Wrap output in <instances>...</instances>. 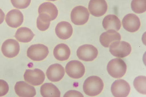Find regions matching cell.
Returning <instances> with one entry per match:
<instances>
[{
    "mask_svg": "<svg viewBox=\"0 0 146 97\" xmlns=\"http://www.w3.org/2000/svg\"><path fill=\"white\" fill-rule=\"evenodd\" d=\"M15 36L19 42L27 43L32 40L35 34L29 28L21 27L17 30Z\"/></svg>",
    "mask_w": 146,
    "mask_h": 97,
    "instance_id": "20",
    "label": "cell"
},
{
    "mask_svg": "<svg viewBox=\"0 0 146 97\" xmlns=\"http://www.w3.org/2000/svg\"><path fill=\"white\" fill-rule=\"evenodd\" d=\"M65 74L64 67L60 64L56 63L50 66L47 70L46 75L48 80L52 82H57L63 79Z\"/></svg>",
    "mask_w": 146,
    "mask_h": 97,
    "instance_id": "13",
    "label": "cell"
},
{
    "mask_svg": "<svg viewBox=\"0 0 146 97\" xmlns=\"http://www.w3.org/2000/svg\"><path fill=\"white\" fill-rule=\"evenodd\" d=\"M146 76H139L135 79L133 85L139 93L146 95Z\"/></svg>",
    "mask_w": 146,
    "mask_h": 97,
    "instance_id": "24",
    "label": "cell"
},
{
    "mask_svg": "<svg viewBox=\"0 0 146 97\" xmlns=\"http://www.w3.org/2000/svg\"><path fill=\"white\" fill-rule=\"evenodd\" d=\"M98 50L93 45L85 44L79 47L77 50V56L79 59L85 61H92L98 55Z\"/></svg>",
    "mask_w": 146,
    "mask_h": 97,
    "instance_id": "6",
    "label": "cell"
},
{
    "mask_svg": "<svg viewBox=\"0 0 146 97\" xmlns=\"http://www.w3.org/2000/svg\"><path fill=\"white\" fill-rule=\"evenodd\" d=\"M56 34L60 39L67 40L73 34V29L70 23L67 22H61L56 26Z\"/></svg>",
    "mask_w": 146,
    "mask_h": 97,
    "instance_id": "16",
    "label": "cell"
},
{
    "mask_svg": "<svg viewBox=\"0 0 146 97\" xmlns=\"http://www.w3.org/2000/svg\"><path fill=\"white\" fill-rule=\"evenodd\" d=\"M13 7L17 9H26L29 6L31 0H11Z\"/></svg>",
    "mask_w": 146,
    "mask_h": 97,
    "instance_id": "26",
    "label": "cell"
},
{
    "mask_svg": "<svg viewBox=\"0 0 146 97\" xmlns=\"http://www.w3.org/2000/svg\"><path fill=\"white\" fill-rule=\"evenodd\" d=\"M90 13L95 17L104 15L108 10V5L105 0H90L88 5Z\"/></svg>",
    "mask_w": 146,
    "mask_h": 97,
    "instance_id": "11",
    "label": "cell"
},
{
    "mask_svg": "<svg viewBox=\"0 0 146 97\" xmlns=\"http://www.w3.org/2000/svg\"><path fill=\"white\" fill-rule=\"evenodd\" d=\"M49 54L48 48L42 44L31 45L27 51L28 58L32 61H39L45 59Z\"/></svg>",
    "mask_w": 146,
    "mask_h": 97,
    "instance_id": "4",
    "label": "cell"
},
{
    "mask_svg": "<svg viewBox=\"0 0 146 97\" xmlns=\"http://www.w3.org/2000/svg\"><path fill=\"white\" fill-rule=\"evenodd\" d=\"M9 90V85L7 82L4 80H0V97L6 95Z\"/></svg>",
    "mask_w": 146,
    "mask_h": 97,
    "instance_id": "27",
    "label": "cell"
},
{
    "mask_svg": "<svg viewBox=\"0 0 146 97\" xmlns=\"http://www.w3.org/2000/svg\"><path fill=\"white\" fill-rule=\"evenodd\" d=\"M15 90L16 94L19 97H33L36 95L35 88L25 81L16 82Z\"/></svg>",
    "mask_w": 146,
    "mask_h": 97,
    "instance_id": "14",
    "label": "cell"
},
{
    "mask_svg": "<svg viewBox=\"0 0 146 97\" xmlns=\"http://www.w3.org/2000/svg\"><path fill=\"white\" fill-rule=\"evenodd\" d=\"M51 19L49 15L46 13L39 14L37 19V27L41 31H45L49 28Z\"/></svg>",
    "mask_w": 146,
    "mask_h": 97,
    "instance_id": "23",
    "label": "cell"
},
{
    "mask_svg": "<svg viewBox=\"0 0 146 97\" xmlns=\"http://www.w3.org/2000/svg\"><path fill=\"white\" fill-rule=\"evenodd\" d=\"M127 66L124 61L119 58L111 59L107 65V71L111 77L121 78L126 74Z\"/></svg>",
    "mask_w": 146,
    "mask_h": 97,
    "instance_id": "2",
    "label": "cell"
},
{
    "mask_svg": "<svg viewBox=\"0 0 146 97\" xmlns=\"http://www.w3.org/2000/svg\"><path fill=\"white\" fill-rule=\"evenodd\" d=\"M89 14L88 9L82 6H76L72 11L71 21L76 25H83L87 22L89 19Z\"/></svg>",
    "mask_w": 146,
    "mask_h": 97,
    "instance_id": "5",
    "label": "cell"
},
{
    "mask_svg": "<svg viewBox=\"0 0 146 97\" xmlns=\"http://www.w3.org/2000/svg\"><path fill=\"white\" fill-rule=\"evenodd\" d=\"M111 91L114 97H127L130 93V85L125 80H116L112 84Z\"/></svg>",
    "mask_w": 146,
    "mask_h": 97,
    "instance_id": "9",
    "label": "cell"
},
{
    "mask_svg": "<svg viewBox=\"0 0 146 97\" xmlns=\"http://www.w3.org/2000/svg\"><path fill=\"white\" fill-rule=\"evenodd\" d=\"M121 35L116 30H109L103 32L100 36V41L102 46L108 48L111 43L121 40Z\"/></svg>",
    "mask_w": 146,
    "mask_h": 97,
    "instance_id": "17",
    "label": "cell"
},
{
    "mask_svg": "<svg viewBox=\"0 0 146 97\" xmlns=\"http://www.w3.org/2000/svg\"><path fill=\"white\" fill-rule=\"evenodd\" d=\"M103 27L105 30H114L118 31L121 27V23L119 19L115 15H108L103 19Z\"/></svg>",
    "mask_w": 146,
    "mask_h": 97,
    "instance_id": "18",
    "label": "cell"
},
{
    "mask_svg": "<svg viewBox=\"0 0 146 97\" xmlns=\"http://www.w3.org/2000/svg\"><path fill=\"white\" fill-rule=\"evenodd\" d=\"M20 49V45L17 41L10 39L3 42L1 49L2 53L5 56L12 58L18 55Z\"/></svg>",
    "mask_w": 146,
    "mask_h": 97,
    "instance_id": "10",
    "label": "cell"
},
{
    "mask_svg": "<svg viewBox=\"0 0 146 97\" xmlns=\"http://www.w3.org/2000/svg\"><path fill=\"white\" fill-rule=\"evenodd\" d=\"M53 53L56 59L59 61H65L70 57L71 51L66 44H61L56 46Z\"/></svg>",
    "mask_w": 146,
    "mask_h": 97,
    "instance_id": "19",
    "label": "cell"
},
{
    "mask_svg": "<svg viewBox=\"0 0 146 97\" xmlns=\"http://www.w3.org/2000/svg\"><path fill=\"white\" fill-rule=\"evenodd\" d=\"M5 21L8 25L11 27H19L23 23V15L20 11L13 9L8 13L5 17Z\"/></svg>",
    "mask_w": 146,
    "mask_h": 97,
    "instance_id": "15",
    "label": "cell"
},
{
    "mask_svg": "<svg viewBox=\"0 0 146 97\" xmlns=\"http://www.w3.org/2000/svg\"><path fill=\"white\" fill-rule=\"evenodd\" d=\"M5 19V14L2 10L0 9V24H1Z\"/></svg>",
    "mask_w": 146,
    "mask_h": 97,
    "instance_id": "29",
    "label": "cell"
},
{
    "mask_svg": "<svg viewBox=\"0 0 146 97\" xmlns=\"http://www.w3.org/2000/svg\"><path fill=\"white\" fill-rule=\"evenodd\" d=\"M47 1H57V0H47Z\"/></svg>",
    "mask_w": 146,
    "mask_h": 97,
    "instance_id": "30",
    "label": "cell"
},
{
    "mask_svg": "<svg viewBox=\"0 0 146 97\" xmlns=\"http://www.w3.org/2000/svg\"><path fill=\"white\" fill-rule=\"evenodd\" d=\"M131 7L136 13H144L146 11V0H132Z\"/></svg>",
    "mask_w": 146,
    "mask_h": 97,
    "instance_id": "25",
    "label": "cell"
},
{
    "mask_svg": "<svg viewBox=\"0 0 146 97\" xmlns=\"http://www.w3.org/2000/svg\"><path fill=\"white\" fill-rule=\"evenodd\" d=\"M66 71L67 75L72 78L78 79L82 78L85 74V66L79 61H70L66 65Z\"/></svg>",
    "mask_w": 146,
    "mask_h": 97,
    "instance_id": "7",
    "label": "cell"
},
{
    "mask_svg": "<svg viewBox=\"0 0 146 97\" xmlns=\"http://www.w3.org/2000/svg\"><path fill=\"white\" fill-rule=\"evenodd\" d=\"M110 51L112 55L117 58L126 57L131 52L130 44L124 41H115L110 45Z\"/></svg>",
    "mask_w": 146,
    "mask_h": 97,
    "instance_id": "3",
    "label": "cell"
},
{
    "mask_svg": "<svg viewBox=\"0 0 146 97\" xmlns=\"http://www.w3.org/2000/svg\"><path fill=\"white\" fill-rule=\"evenodd\" d=\"M23 77L26 82L36 86L40 85L44 82L45 76L42 70L35 69L34 70H26Z\"/></svg>",
    "mask_w": 146,
    "mask_h": 97,
    "instance_id": "8",
    "label": "cell"
},
{
    "mask_svg": "<svg viewBox=\"0 0 146 97\" xmlns=\"http://www.w3.org/2000/svg\"><path fill=\"white\" fill-rule=\"evenodd\" d=\"M140 19L133 13L126 15L122 20V25L126 30L130 32H135L140 28Z\"/></svg>",
    "mask_w": 146,
    "mask_h": 97,
    "instance_id": "12",
    "label": "cell"
},
{
    "mask_svg": "<svg viewBox=\"0 0 146 97\" xmlns=\"http://www.w3.org/2000/svg\"><path fill=\"white\" fill-rule=\"evenodd\" d=\"M104 88V83L100 78L92 76L85 80L83 90L87 95L94 97L101 93Z\"/></svg>",
    "mask_w": 146,
    "mask_h": 97,
    "instance_id": "1",
    "label": "cell"
},
{
    "mask_svg": "<svg viewBox=\"0 0 146 97\" xmlns=\"http://www.w3.org/2000/svg\"><path fill=\"white\" fill-rule=\"evenodd\" d=\"M41 94L44 97H60L61 93L56 86L51 83L43 84L40 89Z\"/></svg>",
    "mask_w": 146,
    "mask_h": 97,
    "instance_id": "22",
    "label": "cell"
},
{
    "mask_svg": "<svg viewBox=\"0 0 146 97\" xmlns=\"http://www.w3.org/2000/svg\"><path fill=\"white\" fill-rule=\"evenodd\" d=\"M64 97H83L84 96L81 93L76 90H69L67 91L64 96Z\"/></svg>",
    "mask_w": 146,
    "mask_h": 97,
    "instance_id": "28",
    "label": "cell"
},
{
    "mask_svg": "<svg viewBox=\"0 0 146 97\" xmlns=\"http://www.w3.org/2000/svg\"><path fill=\"white\" fill-rule=\"evenodd\" d=\"M39 14L46 13L49 15L52 20L56 18L58 15V11L55 5L50 2H46L41 4L38 8Z\"/></svg>",
    "mask_w": 146,
    "mask_h": 97,
    "instance_id": "21",
    "label": "cell"
}]
</instances>
